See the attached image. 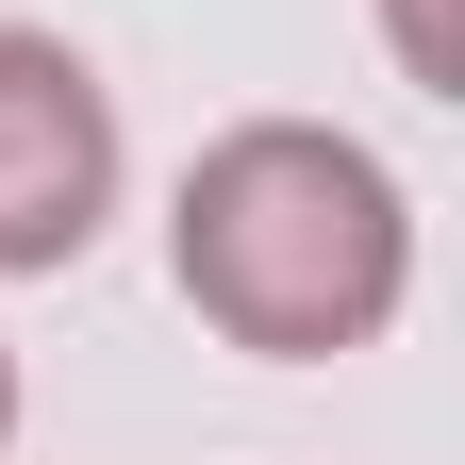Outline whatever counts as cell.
<instances>
[{
    "mask_svg": "<svg viewBox=\"0 0 465 465\" xmlns=\"http://www.w3.org/2000/svg\"><path fill=\"white\" fill-rule=\"evenodd\" d=\"M166 266H183V300L266 349V366H332V349H366L399 316V282H416V216H399V166L366 134H316V116H250V134H216L183 166V200H166Z\"/></svg>",
    "mask_w": 465,
    "mask_h": 465,
    "instance_id": "6da1fadb",
    "label": "cell"
},
{
    "mask_svg": "<svg viewBox=\"0 0 465 465\" xmlns=\"http://www.w3.org/2000/svg\"><path fill=\"white\" fill-rule=\"evenodd\" d=\"M116 216V100L67 34H0V282L84 266V232Z\"/></svg>",
    "mask_w": 465,
    "mask_h": 465,
    "instance_id": "7a4b0ae2",
    "label": "cell"
},
{
    "mask_svg": "<svg viewBox=\"0 0 465 465\" xmlns=\"http://www.w3.org/2000/svg\"><path fill=\"white\" fill-rule=\"evenodd\" d=\"M382 50L416 100H465V0H382Z\"/></svg>",
    "mask_w": 465,
    "mask_h": 465,
    "instance_id": "3957f363",
    "label": "cell"
},
{
    "mask_svg": "<svg viewBox=\"0 0 465 465\" xmlns=\"http://www.w3.org/2000/svg\"><path fill=\"white\" fill-rule=\"evenodd\" d=\"M0 432H17V349H0Z\"/></svg>",
    "mask_w": 465,
    "mask_h": 465,
    "instance_id": "277c9868",
    "label": "cell"
}]
</instances>
